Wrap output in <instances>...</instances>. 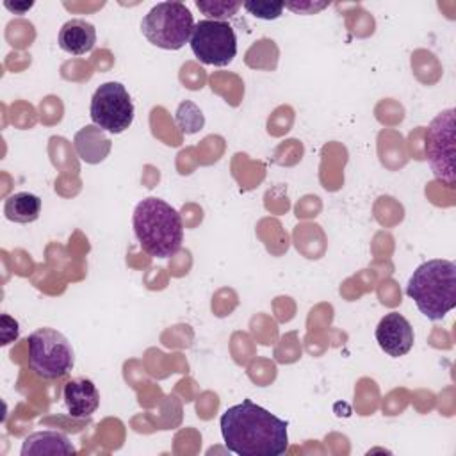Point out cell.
Wrapping results in <instances>:
<instances>
[{"mask_svg":"<svg viewBox=\"0 0 456 456\" xmlns=\"http://www.w3.org/2000/svg\"><path fill=\"white\" fill-rule=\"evenodd\" d=\"M376 340L379 347L392 358L404 356L413 347V328L399 312H390L376 326Z\"/></svg>","mask_w":456,"mask_h":456,"instance_id":"9c48e42d","label":"cell"},{"mask_svg":"<svg viewBox=\"0 0 456 456\" xmlns=\"http://www.w3.org/2000/svg\"><path fill=\"white\" fill-rule=\"evenodd\" d=\"M244 9L260 20H276L281 16L285 4H276V2H244Z\"/></svg>","mask_w":456,"mask_h":456,"instance_id":"2e32d148","label":"cell"},{"mask_svg":"<svg viewBox=\"0 0 456 456\" xmlns=\"http://www.w3.org/2000/svg\"><path fill=\"white\" fill-rule=\"evenodd\" d=\"M406 296L429 321H442L456 306V264L445 258L420 264L406 283Z\"/></svg>","mask_w":456,"mask_h":456,"instance_id":"3957f363","label":"cell"},{"mask_svg":"<svg viewBox=\"0 0 456 456\" xmlns=\"http://www.w3.org/2000/svg\"><path fill=\"white\" fill-rule=\"evenodd\" d=\"M75 447L69 438L59 431H36L23 440L21 456H41V454H73Z\"/></svg>","mask_w":456,"mask_h":456,"instance_id":"4fadbf2b","label":"cell"},{"mask_svg":"<svg viewBox=\"0 0 456 456\" xmlns=\"http://www.w3.org/2000/svg\"><path fill=\"white\" fill-rule=\"evenodd\" d=\"M132 226L141 249L150 256L169 258L182 248V216L160 198L150 196L141 200L134 210Z\"/></svg>","mask_w":456,"mask_h":456,"instance_id":"7a4b0ae2","label":"cell"},{"mask_svg":"<svg viewBox=\"0 0 456 456\" xmlns=\"http://www.w3.org/2000/svg\"><path fill=\"white\" fill-rule=\"evenodd\" d=\"M189 45L203 64L228 66L237 55V36L228 21L200 20L194 23Z\"/></svg>","mask_w":456,"mask_h":456,"instance_id":"8992f818","label":"cell"},{"mask_svg":"<svg viewBox=\"0 0 456 456\" xmlns=\"http://www.w3.org/2000/svg\"><path fill=\"white\" fill-rule=\"evenodd\" d=\"M89 116L93 125L109 134L125 132L134 121V103L126 87L121 82L102 84L91 98Z\"/></svg>","mask_w":456,"mask_h":456,"instance_id":"52a82bcc","label":"cell"},{"mask_svg":"<svg viewBox=\"0 0 456 456\" xmlns=\"http://www.w3.org/2000/svg\"><path fill=\"white\" fill-rule=\"evenodd\" d=\"M196 7L203 14L210 16L212 20L224 21L226 18L237 14V11L242 7V2H228V0H208V2H203V0H198Z\"/></svg>","mask_w":456,"mask_h":456,"instance_id":"9a60e30c","label":"cell"},{"mask_svg":"<svg viewBox=\"0 0 456 456\" xmlns=\"http://www.w3.org/2000/svg\"><path fill=\"white\" fill-rule=\"evenodd\" d=\"M426 159L433 175L449 189L454 187V109L433 118L426 134Z\"/></svg>","mask_w":456,"mask_h":456,"instance_id":"ba28073f","label":"cell"},{"mask_svg":"<svg viewBox=\"0 0 456 456\" xmlns=\"http://www.w3.org/2000/svg\"><path fill=\"white\" fill-rule=\"evenodd\" d=\"M18 331H20L18 321L9 317L7 314H4L2 315V346H7L12 340H16L18 338Z\"/></svg>","mask_w":456,"mask_h":456,"instance_id":"e0dca14e","label":"cell"},{"mask_svg":"<svg viewBox=\"0 0 456 456\" xmlns=\"http://www.w3.org/2000/svg\"><path fill=\"white\" fill-rule=\"evenodd\" d=\"M326 5H328L326 2H322V4L308 2V4H287L285 7H289V9H292L294 12H299V14H314V12L321 11V9H324Z\"/></svg>","mask_w":456,"mask_h":456,"instance_id":"ac0fdd59","label":"cell"},{"mask_svg":"<svg viewBox=\"0 0 456 456\" xmlns=\"http://www.w3.org/2000/svg\"><path fill=\"white\" fill-rule=\"evenodd\" d=\"M57 41L61 50H64L66 53L84 55L94 48L96 28L93 23L82 18H73L61 27Z\"/></svg>","mask_w":456,"mask_h":456,"instance_id":"8fae6325","label":"cell"},{"mask_svg":"<svg viewBox=\"0 0 456 456\" xmlns=\"http://www.w3.org/2000/svg\"><path fill=\"white\" fill-rule=\"evenodd\" d=\"M219 426L224 445L239 456H281L289 447V424L251 399L226 408Z\"/></svg>","mask_w":456,"mask_h":456,"instance_id":"6da1fadb","label":"cell"},{"mask_svg":"<svg viewBox=\"0 0 456 456\" xmlns=\"http://www.w3.org/2000/svg\"><path fill=\"white\" fill-rule=\"evenodd\" d=\"M194 28L192 12L182 2H159L141 21L144 37L164 50H180Z\"/></svg>","mask_w":456,"mask_h":456,"instance_id":"277c9868","label":"cell"},{"mask_svg":"<svg viewBox=\"0 0 456 456\" xmlns=\"http://www.w3.org/2000/svg\"><path fill=\"white\" fill-rule=\"evenodd\" d=\"M64 404L73 419L91 417L100 406V392L91 379L77 378L64 385Z\"/></svg>","mask_w":456,"mask_h":456,"instance_id":"30bf717a","label":"cell"},{"mask_svg":"<svg viewBox=\"0 0 456 456\" xmlns=\"http://www.w3.org/2000/svg\"><path fill=\"white\" fill-rule=\"evenodd\" d=\"M4 5H5V9H9L11 12H14V14H25L32 5H34V2H21V4H11V2H4Z\"/></svg>","mask_w":456,"mask_h":456,"instance_id":"d6986e66","label":"cell"},{"mask_svg":"<svg viewBox=\"0 0 456 456\" xmlns=\"http://www.w3.org/2000/svg\"><path fill=\"white\" fill-rule=\"evenodd\" d=\"M28 367L43 379H59L75 365L71 342L53 328H37L27 338Z\"/></svg>","mask_w":456,"mask_h":456,"instance_id":"5b68a950","label":"cell"},{"mask_svg":"<svg viewBox=\"0 0 456 456\" xmlns=\"http://www.w3.org/2000/svg\"><path fill=\"white\" fill-rule=\"evenodd\" d=\"M4 214L12 223H34L41 214V198L32 192H14L5 198Z\"/></svg>","mask_w":456,"mask_h":456,"instance_id":"5bb4252c","label":"cell"},{"mask_svg":"<svg viewBox=\"0 0 456 456\" xmlns=\"http://www.w3.org/2000/svg\"><path fill=\"white\" fill-rule=\"evenodd\" d=\"M73 144L80 160L87 164L102 162L109 155L112 146L110 139L105 135V130L98 128L96 125H87L82 130H78L75 134Z\"/></svg>","mask_w":456,"mask_h":456,"instance_id":"7c38bea8","label":"cell"}]
</instances>
